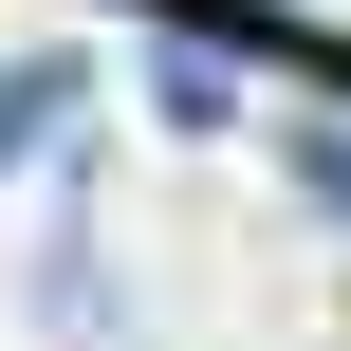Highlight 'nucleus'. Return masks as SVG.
I'll return each mask as SVG.
<instances>
[{"instance_id": "obj_1", "label": "nucleus", "mask_w": 351, "mask_h": 351, "mask_svg": "<svg viewBox=\"0 0 351 351\" xmlns=\"http://www.w3.org/2000/svg\"><path fill=\"white\" fill-rule=\"evenodd\" d=\"M222 19H278V37H315V56H351V0H222Z\"/></svg>"}]
</instances>
